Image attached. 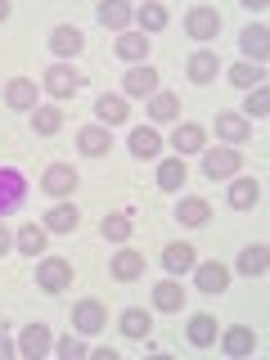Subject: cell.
Returning <instances> with one entry per match:
<instances>
[{
	"instance_id": "cell-10",
	"label": "cell",
	"mask_w": 270,
	"mask_h": 360,
	"mask_svg": "<svg viewBox=\"0 0 270 360\" xmlns=\"http://www.w3.org/2000/svg\"><path fill=\"white\" fill-rule=\"evenodd\" d=\"M185 68H189V82H194V86H207L212 77L221 72V59H217L212 50H198V54H189Z\"/></svg>"
},
{
	"instance_id": "cell-42",
	"label": "cell",
	"mask_w": 270,
	"mask_h": 360,
	"mask_svg": "<svg viewBox=\"0 0 270 360\" xmlns=\"http://www.w3.org/2000/svg\"><path fill=\"white\" fill-rule=\"evenodd\" d=\"M9 248H14V234H9L5 225H0V252H9Z\"/></svg>"
},
{
	"instance_id": "cell-11",
	"label": "cell",
	"mask_w": 270,
	"mask_h": 360,
	"mask_svg": "<svg viewBox=\"0 0 270 360\" xmlns=\"http://www.w3.org/2000/svg\"><path fill=\"white\" fill-rule=\"evenodd\" d=\"M41 189H45V194H59V198L72 194V189H77V172L68 162H54L50 172H45V180H41Z\"/></svg>"
},
{
	"instance_id": "cell-7",
	"label": "cell",
	"mask_w": 270,
	"mask_h": 360,
	"mask_svg": "<svg viewBox=\"0 0 270 360\" xmlns=\"http://www.w3.org/2000/svg\"><path fill=\"white\" fill-rule=\"evenodd\" d=\"M122 86H127V95H135V99H153L158 95V72H153L149 63H140V68H131V72H127V82H122Z\"/></svg>"
},
{
	"instance_id": "cell-36",
	"label": "cell",
	"mask_w": 270,
	"mask_h": 360,
	"mask_svg": "<svg viewBox=\"0 0 270 360\" xmlns=\"http://www.w3.org/2000/svg\"><path fill=\"white\" fill-rule=\"evenodd\" d=\"M239 275H266V243L243 248V257H239Z\"/></svg>"
},
{
	"instance_id": "cell-32",
	"label": "cell",
	"mask_w": 270,
	"mask_h": 360,
	"mask_svg": "<svg viewBox=\"0 0 270 360\" xmlns=\"http://www.w3.org/2000/svg\"><path fill=\"white\" fill-rule=\"evenodd\" d=\"M99 22L112 32H122L131 22V5H122V0H108V5H99Z\"/></svg>"
},
{
	"instance_id": "cell-34",
	"label": "cell",
	"mask_w": 270,
	"mask_h": 360,
	"mask_svg": "<svg viewBox=\"0 0 270 360\" xmlns=\"http://www.w3.org/2000/svg\"><path fill=\"white\" fill-rule=\"evenodd\" d=\"M176 112H180V99L167 95V90H158V95L149 99V117H153V122H172Z\"/></svg>"
},
{
	"instance_id": "cell-19",
	"label": "cell",
	"mask_w": 270,
	"mask_h": 360,
	"mask_svg": "<svg viewBox=\"0 0 270 360\" xmlns=\"http://www.w3.org/2000/svg\"><path fill=\"white\" fill-rule=\"evenodd\" d=\"M153 307L158 311H180L185 307V288H180L176 279H162V284L153 288Z\"/></svg>"
},
{
	"instance_id": "cell-22",
	"label": "cell",
	"mask_w": 270,
	"mask_h": 360,
	"mask_svg": "<svg viewBox=\"0 0 270 360\" xmlns=\"http://www.w3.org/2000/svg\"><path fill=\"white\" fill-rule=\"evenodd\" d=\"M202 127L198 122H185V127H176V135H172V144H176V153H198L202 149Z\"/></svg>"
},
{
	"instance_id": "cell-14",
	"label": "cell",
	"mask_w": 270,
	"mask_h": 360,
	"mask_svg": "<svg viewBox=\"0 0 270 360\" xmlns=\"http://www.w3.org/2000/svg\"><path fill=\"white\" fill-rule=\"evenodd\" d=\"M77 221H82V212H77L72 202H59V207L45 212V230H54V234H72Z\"/></svg>"
},
{
	"instance_id": "cell-26",
	"label": "cell",
	"mask_w": 270,
	"mask_h": 360,
	"mask_svg": "<svg viewBox=\"0 0 270 360\" xmlns=\"http://www.w3.org/2000/svg\"><path fill=\"white\" fill-rule=\"evenodd\" d=\"M185 333H189L194 347H212V342H217V320H212V315H194Z\"/></svg>"
},
{
	"instance_id": "cell-41",
	"label": "cell",
	"mask_w": 270,
	"mask_h": 360,
	"mask_svg": "<svg viewBox=\"0 0 270 360\" xmlns=\"http://www.w3.org/2000/svg\"><path fill=\"white\" fill-rule=\"evenodd\" d=\"M14 352H18V347H14V342H9V338H5V333H0V360H9V356H14Z\"/></svg>"
},
{
	"instance_id": "cell-17",
	"label": "cell",
	"mask_w": 270,
	"mask_h": 360,
	"mask_svg": "<svg viewBox=\"0 0 270 360\" xmlns=\"http://www.w3.org/2000/svg\"><path fill=\"white\" fill-rule=\"evenodd\" d=\"M95 112H99V122H104V127H117V122H127V99L122 95H99L95 99Z\"/></svg>"
},
{
	"instance_id": "cell-27",
	"label": "cell",
	"mask_w": 270,
	"mask_h": 360,
	"mask_svg": "<svg viewBox=\"0 0 270 360\" xmlns=\"http://www.w3.org/2000/svg\"><path fill=\"white\" fill-rule=\"evenodd\" d=\"M257 198H262V185H257V180H234V185H230V207L248 212Z\"/></svg>"
},
{
	"instance_id": "cell-8",
	"label": "cell",
	"mask_w": 270,
	"mask_h": 360,
	"mask_svg": "<svg viewBox=\"0 0 270 360\" xmlns=\"http://www.w3.org/2000/svg\"><path fill=\"white\" fill-rule=\"evenodd\" d=\"M50 347H54V338H50V329H45V324H27V329H22L18 352L27 356V360H41L45 352H50Z\"/></svg>"
},
{
	"instance_id": "cell-43",
	"label": "cell",
	"mask_w": 270,
	"mask_h": 360,
	"mask_svg": "<svg viewBox=\"0 0 270 360\" xmlns=\"http://www.w3.org/2000/svg\"><path fill=\"white\" fill-rule=\"evenodd\" d=\"M9 18V5H5V0H0V22H5Z\"/></svg>"
},
{
	"instance_id": "cell-9",
	"label": "cell",
	"mask_w": 270,
	"mask_h": 360,
	"mask_svg": "<svg viewBox=\"0 0 270 360\" xmlns=\"http://www.w3.org/2000/svg\"><path fill=\"white\" fill-rule=\"evenodd\" d=\"M217 135L234 149V144H248L252 127H248V117H239V112H221V117H217Z\"/></svg>"
},
{
	"instance_id": "cell-20",
	"label": "cell",
	"mask_w": 270,
	"mask_h": 360,
	"mask_svg": "<svg viewBox=\"0 0 270 360\" xmlns=\"http://www.w3.org/2000/svg\"><path fill=\"white\" fill-rule=\"evenodd\" d=\"M221 347H225V356H248V352L257 347V338H252V329H243V324H234V329H225Z\"/></svg>"
},
{
	"instance_id": "cell-15",
	"label": "cell",
	"mask_w": 270,
	"mask_h": 360,
	"mask_svg": "<svg viewBox=\"0 0 270 360\" xmlns=\"http://www.w3.org/2000/svg\"><path fill=\"white\" fill-rule=\"evenodd\" d=\"M162 266L172 270V275L194 270V266H198V262H194V248H189V243H167V248H162Z\"/></svg>"
},
{
	"instance_id": "cell-37",
	"label": "cell",
	"mask_w": 270,
	"mask_h": 360,
	"mask_svg": "<svg viewBox=\"0 0 270 360\" xmlns=\"http://www.w3.org/2000/svg\"><path fill=\"white\" fill-rule=\"evenodd\" d=\"M135 18H140V32H162L167 27V9L162 5H140Z\"/></svg>"
},
{
	"instance_id": "cell-2",
	"label": "cell",
	"mask_w": 270,
	"mask_h": 360,
	"mask_svg": "<svg viewBox=\"0 0 270 360\" xmlns=\"http://www.w3.org/2000/svg\"><path fill=\"white\" fill-rule=\"evenodd\" d=\"M22 198H27V180H22V172L18 167H0V217L18 212Z\"/></svg>"
},
{
	"instance_id": "cell-23",
	"label": "cell",
	"mask_w": 270,
	"mask_h": 360,
	"mask_svg": "<svg viewBox=\"0 0 270 360\" xmlns=\"http://www.w3.org/2000/svg\"><path fill=\"white\" fill-rule=\"evenodd\" d=\"M185 162H180V158H167V162H158V185L167 189V194H176L180 185H185Z\"/></svg>"
},
{
	"instance_id": "cell-6",
	"label": "cell",
	"mask_w": 270,
	"mask_h": 360,
	"mask_svg": "<svg viewBox=\"0 0 270 360\" xmlns=\"http://www.w3.org/2000/svg\"><path fill=\"white\" fill-rule=\"evenodd\" d=\"M194 284H198V292H225L230 288V270H225L221 262H202V266H194Z\"/></svg>"
},
{
	"instance_id": "cell-4",
	"label": "cell",
	"mask_w": 270,
	"mask_h": 360,
	"mask_svg": "<svg viewBox=\"0 0 270 360\" xmlns=\"http://www.w3.org/2000/svg\"><path fill=\"white\" fill-rule=\"evenodd\" d=\"M185 32H189L194 41H212V37L221 32V14H217L212 5H194V9L185 14Z\"/></svg>"
},
{
	"instance_id": "cell-40",
	"label": "cell",
	"mask_w": 270,
	"mask_h": 360,
	"mask_svg": "<svg viewBox=\"0 0 270 360\" xmlns=\"http://www.w3.org/2000/svg\"><path fill=\"white\" fill-rule=\"evenodd\" d=\"M54 352H59L63 360H82V356H90L82 338H63V342H54Z\"/></svg>"
},
{
	"instance_id": "cell-1",
	"label": "cell",
	"mask_w": 270,
	"mask_h": 360,
	"mask_svg": "<svg viewBox=\"0 0 270 360\" xmlns=\"http://www.w3.org/2000/svg\"><path fill=\"white\" fill-rule=\"evenodd\" d=\"M239 167H243V158H239V149H230V144L202 153V176L207 180H230V176H239Z\"/></svg>"
},
{
	"instance_id": "cell-33",
	"label": "cell",
	"mask_w": 270,
	"mask_h": 360,
	"mask_svg": "<svg viewBox=\"0 0 270 360\" xmlns=\"http://www.w3.org/2000/svg\"><path fill=\"white\" fill-rule=\"evenodd\" d=\"M32 127H37L41 135H54L63 127V108H54V104H41L37 112H32Z\"/></svg>"
},
{
	"instance_id": "cell-24",
	"label": "cell",
	"mask_w": 270,
	"mask_h": 360,
	"mask_svg": "<svg viewBox=\"0 0 270 360\" xmlns=\"http://www.w3.org/2000/svg\"><path fill=\"white\" fill-rule=\"evenodd\" d=\"M158 149H162V140H158L153 127H135L131 131V153L135 158H158Z\"/></svg>"
},
{
	"instance_id": "cell-18",
	"label": "cell",
	"mask_w": 270,
	"mask_h": 360,
	"mask_svg": "<svg viewBox=\"0 0 270 360\" xmlns=\"http://www.w3.org/2000/svg\"><path fill=\"white\" fill-rule=\"evenodd\" d=\"M82 45H86V37H82L77 27H68V22L50 32V50H54V54H82Z\"/></svg>"
},
{
	"instance_id": "cell-31",
	"label": "cell",
	"mask_w": 270,
	"mask_h": 360,
	"mask_svg": "<svg viewBox=\"0 0 270 360\" xmlns=\"http://www.w3.org/2000/svg\"><path fill=\"white\" fill-rule=\"evenodd\" d=\"M117 54H122V59H144V54H149V37H144V32H122V37H117Z\"/></svg>"
},
{
	"instance_id": "cell-39",
	"label": "cell",
	"mask_w": 270,
	"mask_h": 360,
	"mask_svg": "<svg viewBox=\"0 0 270 360\" xmlns=\"http://www.w3.org/2000/svg\"><path fill=\"white\" fill-rule=\"evenodd\" d=\"M266 112H270V90L257 86L252 95H248V117H266Z\"/></svg>"
},
{
	"instance_id": "cell-16",
	"label": "cell",
	"mask_w": 270,
	"mask_h": 360,
	"mask_svg": "<svg viewBox=\"0 0 270 360\" xmlns=\"http://www.w3.org/2000/svg\"><path fill=\"white\" fill-rule=\"evenodd\" d=\"M5 104L9 108H37V86H32L27 77H14V82L5 86Z\"/></svg>"
},
{
	"instance_id": "cell-28",
	"label": "cell",
	"mask_w": 270,
	"mask_h": 360,
	"mask_svg": "<svg viewBox=\"0 0 270 360\" xmlns=\"http://www.w3.org/2000/svg\"><path fill=\"white\" fill-rule=\"evenodd\" d=\"M14 243H18V252H32V257H37V252H45V225H22V230L14 234Z\"/></svg>"
},
{
	"instance_id": "cell-35",
	"label": "cell",
	"mask_w": 270,
	"mask_h": 360,
	"mask_svg": "<svg viewBox=\"0 0 270 360\" xmlns=\"http://www.w3.org/2000/svg\"><path fill=\"white\" fill-rule=\"evenodd\" d=\"M104 239H112V243H127V234H131V212H112V217H104Z\"/></svg>"
},
{
	"instance_id": "cell-5",
	"label": "cell",
	"mask_w": 270,
	"mask_h": 360,
	"mask_svg": "<svg viewBox=\"0 0 270 360\" xmlns=\"http://www.w3.org/2000/svg\"><path fill=\"white\" fill-rule=\"evenodd\" d=\"M45 90H50L54 99H72L77 90H82V72H72L68 63H54V68H45Z\"/></svg>"
},
{
	"instance_id": "cell-12",
	"label": "cell",
	"mask_w": 270,
	"mask_h": 360,
	"mask_svg": "<svg viewBox=\"0 0 270 360\" xmlns=\"http://www.w3.org/2000/svg\"><path fill=\"white\" fill-rule=\"evenodd\" d=\"M108 144H112L108 127H86V131H77V149H82L86 158H104Z\"/></svg>"
},
{
	"instance_id": "cell-38",
	"label": "cell",
	"mask_w": 270,
	"mask_h": 360,
	"mask_svg": "<svg viewBox=\"0 0 270 360\" xmlns=\"http://www.w3.org/2000/svg\"><path fill=\"white\" fill-rule=\"evenodd\" d=\"M262 77H266V72H262L257 63H234V68H230V82L243 86V90H248V86H262Z\"/></svg>"
},
{
	"instance_id": "cell-21",
	"label": "cell",
	"mask_w": 270,
	"mask_h": 360,
	"mask_svg": "<svg viewBox=\"0 0 270 360\" xmlns=\"http://www.w3.org/2000/svg\"><path fill=\"white\" fill-rule=\"evenodd\" d=\"M266 37H270V32L262 27V22H257V27H248L243 37H239V45H243V54H252L257 63H266V54H270V41H266Z\"/></svg>"
},
{
	"instance_id": "cell-30",
	"label": "cell",
	"mask_w": 270,
	"mask_h": 360,
	"mask_svg": "<svg viewBox=\"0 0 270 360\" xmlns=\"http://www.w3.org/2000/svg\"><path fill=\"white\" fill-rule=\"evenodd\" d=\"M149 329H153L149 311H140V307H127V311H122V333H127V338H144Z\"/></svg>"
},
{
	"instance_id": "cell-29",
	"label": "cell",
	"mask_w": 270,
	"mask_h": 360,
	"mask_svg": "<svg viewBox=\"0 0 270 360\" xmlns=\"http://www.w3.org/2000/svg\"><path fill=\"white\" fill-rule=\"evenodd\" d=\"M207 217H212V207H207L202 198H185V202L176 207V221H180V225H207Z\"/></svg>"
},
{
	"instance_id": "cell-3",
	"label": "cell",
	"mask_w": 270,
	"mask_h": 360,
	"mask_svg": "<svg viewBox=\"0 0 270 360\" xmlns=\"http://www.w3.org/2000/svg\"><path fill=\"white\" fill-rule=\"evenodd\" d=\"M37 288H45V292L72 288V266H68L63 257H45V262L37 266Z\"/></svg>"
},
{
	"instance_id": "cell-13",
	"label": "cell",
	"mask_w": 270,
	"mask_h": 360,
	"mask_svg": "<svg viewBox=\"0 0 270 360\" xmlns=\"http://www.w3.org/2000/svg\"><path fill=\"white\" fill-rule=\"evenodd\" d=\"M104 307H99V302H82V307H77L72 311V329L77 333H99V329H104Z\"/></svg>"
},
{
	"instance_id": "cell-25",
	"label": "cell",
	"mask_w": 270,
	"mask_h": 360,
	"mask_svg": "<svg viewBox=\"0 0 270 360\" xmlns=\"http://www.w3.org/2000/svg\"><path fill=\"white\" fill-rule=\"evenodd\" d=\"M112 275H117V279H140L144 275V252H131V248L117 252V257H112Z\"/></svg>"
}]
</instances>
